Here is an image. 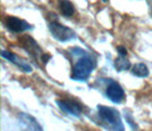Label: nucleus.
<instances>
[{"label": "nucleus", "mask_w": 152, "mask_h": 131, "mask_svg": "<svg viewBox=\"0 0 152 131\" xmlns=\"http://www.w3.org/2000/svg\"><path fill=\"white\" fill-rule=\"evenodd\" d=\"M103 1H107V0H103Z\"/></svg>", "instance_id": "15"}, {"label": "nucleus", "mask_w": 152, "mask_h": 131, "mask_svg": "<svg viewBox=\"0 0 152 131\" xmlns=\"http://www.w3.org/2000/svg\"><path fill=\"white\" fill-rule=\"evenodd\" d=\"M105 95L114 104H121L125 100V91L117 81L112 78H104Z\"/></svg>", "instance_id": "4"}, {"label": "nucleus", "mask_w": 152, "mask_h": 131, "mask_svg": "<svg viewBox=\"0 0 152 131\" xmlns=\"http://www.w3.org/2000/svg\"><path fill=\"white\" fill-rule=\"evenodd\" d=\"M21 43H22L23 47H24L33 58L39 59V60L42 61V56H44L45 53H42L41 48L39 47V45L36 43L34 39L31 38L30 36H24V37L21 38Z\"/></svg>", "instance_id": "7"}, {"label": "nucleus", "mask_w": 152, "mask_h": 131, "mask_svg": "<svg viewBox=\"0 0 152 131\" xmlns=\"http://www.w3.org/2000/svg\"><path fill=\"white\" fill-rule=\"evenodd\" d=\"M18 121L23 125L25 130H33V131H41L42 127L39 124V122L30 114L26 113H20L18 114Z\"/></svg>", "instance_id": "9"}, {"label": "nucleus", "mask_w": 152, "mask_h": 131, "mask_svg": "<svg viewBox=\"0 0 152 131\" xmlns=\"http://www.w3.org/2000/svg\"><path fill=\"white\" fill-rule=\"evenodd\" d=\"M56 104L63 112L76 117H80L84 110V106L76 99H62L56 101Z\"/></svg>", "instance_id": "5"}, {"label": "nucleus", "mask_w": 152, "mask_h": 131, "mask_svg": "<svg viewBox=\"0 0 152 131\" xmlns=\"http://www.w3.org/2000/svg\"><path fill=\"white\" fill-rule=\"evenodd\" d=\"M48 28H49V31H50V33H52V36H53L54 38L56 39V40H58V41H62V43L70 41L72 39H76L77 37L76 32L72 29H70V28L58 23L56 21L49 22Z\"/></svg>", "instance_id": "3"}, {"label": "nucleus", "mask_w": 152, "mask_h": 131, "mask_svg": "<svg viewBox=\"0 0 152 131\" xmlns=\"http://www.w3.org/2000/svg\"><path fill=\"white\" fill-rule=\"evenodd\" d=\"M70 51H71L70 53L75 58V64L72 66L71 78L73 81H79V82L87 81L96 66L95 59L91 56L89 52L80 47H73Z\"/></svg>", "instance_id": "1"}, {"label": "nucleus", "mask_w": 152, "mask_h": 131, "mask_svg": "<svg viewBox=\"0 0 152 131\" xmlns=\"http://www.w3.org/2000/svg\"><path fill=\"white\" fill-rule=\"evenodd\" d=\"M132 73H133L134 76L144 78L149 76V68L145 66L144 63H136V64L133 66Z\"/></svg>", "instance_id": "12"}, {"label": "nucleus", "mask_w": 152, "mask_h": 131, "mask_svg": "<svg viewBox=\"0 0 152 131\" xmlns=\"http://www.w3.org/2000/svg\"><path fill=\"white\" fill-rule=\"evenodd\" d=\"M97 112H99L101 124L104 128L114 131H122L125 129L124 123L121 121V117H120V114L115 108L107 107V106H104V105H99L97 106Z\"/></svg>", "instance_id": "2"}, {"label": "nucleus", "mask_w": 152, "mask_h": 131, "mask_svg": "<svg viewBox=\"0 0 152 131\" xmlns=\"http://www.w3.org/2000/svg\"><path fill=\"white\" fill-rule=\"evenodd\" d=\"M118 53H119V55H127V50L125 48L124 46H118Z\"/></svg>", "instance_id": "14"}, {"label": "nucleus", "mask_w": 152, "mask_h": 131, "mask_svg": "<svg viewBox=\"0 0 152 131\" xmlns=\"http://www.w3.org/2000/svg\"><path fill=\"white\" fill-rule=\"evenodd\" d=\"M130 61L129 59H127V55H119L115 60H114V67L118 71H125L130 68Z\"/></svg>", "instance_id": "11"}, {"label": "nucleus", "mask_w": 152, "mask_h": 131, "mask_svg": "<svg viewBox=\"0 0 152 131\" xmlns=\"http://www.w3.org/2000/svg\"><path fill=\"white\" fill-rule=\"evenodd\" d=\"M125 114H126V120H127V122L130 124V127L135 130V129H138V127L136 125V123L134 122V120H133V116L130 115V114H128V112L127 110H125Z\"/></svg>", "instance_id": "13"}, {"label": "nucleus", "mask_w": 152, "mask_h": 131, "mask_svg": "<svg viewBox=\"0 0 152 131\" xmlns=\"http://www.w3.org/2000/svg\"><path fill=\"white\" fill-rule=\"evenodd\" d=\"M4 23H5V27L8 30L12 31V32H15V33L32 29V25L30 23H28L26 21H24L22 19H18L16 16H7L5 19Z\"/></svg>", "instance_id": "6"}, {"label": "nucleus", "mask_w": 152, "mask_h": 131, "mask_svg": "<svg viewBox=\"0 0 152 131\" xmlns=\"http://www.w3.org/2000/svg\"><path fill=\"white\" fill-rule=\"evenodd\" d=\"M58 7H60L62 14L66 17H71L75 14V6L70 0H60Z\"/></svg>", "instance_id": "10"}, {"label": "nucleus", "mask_w": 152, "mask_h": 131, "mask_svg": "<svg viewBox=\"0 0 152 131\" xmlns=\"http://www.w3.org/2000/svg\"><path fill=\"white\" fill-rule=\"evenodd\" d=\"M1 56L5 58L8 61H10L12 63H14L15 66H17L24 73H31L32 71V68H31L30 64L26 61H24L23 59H21L20 56H17L16 54L12 53V52H8V51H2L1 52Z\"/></svg>", "instance_id": "8"}]
</instances>
